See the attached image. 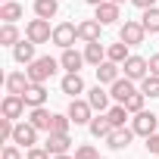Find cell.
<instances>
[{
    "label": "cell",
    "instance_id": "cell-27",
    "mask_svg": "<svg viewBox=\"0 0 159 159\" xmlns=\"http://www.w3.org/2000/svg\"><path fill=\"white\" fill-rule=\"evenodd\" d=\"M22 41V34H19V28H16V22H3L0 25V47H16Z\"/></svg>",
    "mask_w": 159,
    "mask_h": 159
},
{
    "label": "cell",
    "instance_id": "cell-6",
    "mask_svg": "<svg viewBox=\"0 0 159 159\" xmlns=\"http://www.w3.org/2000/svg\"><path fill=\"white\" fill-rule=\"evenodd\" d=\"M75 41H78V22H56L53 25L50 44H56L59 50H69V47H75Z\"/></svg>",
    "mask_w": 159,
    "mask_h": 159
},
{
    "label": "cell",
    "instance_id": "cell-12",
    "mask_svg": "<svg viewBox=\"0 0 159 159\" xmlns=\"http://www.w3.org/2000/svg\"><path fill=\"white\" fill-rule=\"evenodd\" d=\"M88 103L94 106V112H106V109L112 106V94L106 91V84H100V81H97V84L88 91Z\"/></svg>",
    "mask_w": 159,
    "mask_h": 159
},
{
    "label": "cell",
    "instance_id": "cell-35",
    "mask_svg": "<svg viewBox=\"0 0 159 159\" xmlns=\"http://www.w3.org/2000/svg\"><path fill=\"white\" fill-rule=\"evenodd\" d=\"M0 159H25V156H22V147L10 140V143L3 147V153H0Z\"/></svg>",
    "mask_w": 159,
    "mask_h": 159
},
{
    "label": "cell",
    "instance_id": "cell-11",
    "mask_svg": "<svg viewBox=\"0 0 159 159\" xmlns=\"http://www.w3.org/2000/svg\"><path fill=\"white\" fill-rule=\"evenodd\" d=\"M94 19L106 28V25H116L119 19H122V3H112V0H106V3H100V7H94Z\"/></svg>",
    "mask_w": 159,
    "mask_h": 159
},
{
    "label": "cell",
    "instance_id": "cell-16",
    "mask_svg": "<svg viewBox=\"0 0 159 159\" xmlns=\"http://www.w3.org/2000/svg\"><path fill=\"white\" fill-rule=\"evenodd\" d=\"M28 122H31L38 131L50 134V128H53V112H50L47 106H34V109H28Z\"/></svg>",
    "mask_w": 159,
    "mask_h": 159
},
{
    "label": "cell",
    "instance_id": "cell-28",
    "mask_svg": "<svg viewBox=\"0 0 159 159\" xmlns=\"http://www.w3.org/2000/svg\"><path fill=\"white\" fill-rule=\"evenodd\" d=\"M128 56H131V47H128L125 41H116V44H106V59H112V62H119V66H122V62H125Z\"/></svg>",
    "mask_w": 159,
    "mask_h": 159
},
{
    "label": "cell",
    "instance_id": "cell-17",
    "mask_svg": "<svg viewBox=\"0 0 159 159\" xmlns=\"http://www.w3.org/2000/svg\"><path fill=\"white\" fill-rule=\"evenodd\" d=\"M3 84H7V94H25L28 88H31V78H28V72H10L7 78H3Z\"/></svg>",
    "mask_w": 159,
    "mask_h": 159
},
{
    "label": "cell",
    "instance_id": "cell-22",
    "mask_svg": "<svg viewBox=\"0 0 159 159\" xmlns=\"http://www.w3.org/2000/svg\"><path fill=\"white\" fill-rule=\"evenodd\" d=\"M44 147H47V153H50V156H59V153H69L72 137H69V134H56V131H50V134H47V140H44Z\"/></svg>",
    "mask_w": 159,
    "mask_h": 159
},
{
    "label": "cell",
    "instance_id": "cell-43",
    "mask_svg": "<svg viewBox=\"0 0 159 159\" xmlns=\"http://www.w3.org/2000/svg\"><path fill=\"white\" fill-rule=\"evenodd\" d=\"M100 159H106V156H100Z\"/></svg>",
    "mask_w": 159,
    "mask_h": 159
},
{
    "label": "cell",
    "instance_id": "cell-34",
    "mask_svg": "<svg viewBox=\"0 0 159 159\" xmlns=\"http://www.w3.org/2000/svg\"><path fill=\"white\" fill-rule=\"evenodd\" d=\"M13 131H16V122L3 116V119H0V140H3V143H10V140H13Z\"/></svg>",
    "mask_w": 159,
    "mask_h": 159
},
{
    "label": "cell",
    "instance_id": "cell-15",
    "mask_svg": "<svg viewBox=\"0 0 159 159\" xmlns=\"http://www.w3.org/2000/svg\"><path fill=\"white\" fill-rule=\"evenodd\" d=\"M34 50H38V44H34V41H28V38H22V41L13 47V59H16L19 66H28V62H34V59H38V53H34Z\"/></svg>",
    "mask_w": 159,
    "mask_h": 159
},
{
    "label": "cell",
    "instance_id": "cell-10",
    "mask_svg": "<svg viewBox=\"0 0 159 159\" xmlns=\"http://www.w3.org/2000/svg\"><path fill=\"white\" fill-rule=\"evenodd\" d=\"M59 91H62L69 100H72V97H81V94H88L81 72H66V75H62V81H59Z\"/></svg>",
    "mask_w": 159,
    "mask_h": 159
},
{
    "label": "cell",
    "instance_id": "cell-32",
    "mask_svg": "<svg viewBox=\"0 0 159 159\" xmlns=\"http://www.w3.org/2000/svg\"><path fill=\"white\" fill-rule=\"evenodd\" d=\"M140 91L153 100V97H159V75H147L143 81H140Z\"/></svg>",
    "mask_w": 159,
    "mask_h": 159
},
{
    "label": "cell",
    "instance_id": "cell-13",
    "mask_svg": "<svg viewBox=\"0 0 159 159\" xmlns=\"http://www.w3.org/2000/svg\"><path fill=\"white\" fill-rule=\"evenodd\" d=\"M25 109H28V106H25V100H22L19 94H7L3 103H0V112H3L7 119H13V122H19V119L25 116Z\"/></svg>",
    "mask_w": 159,
    "mask_h": 159
},
{
    "label": "cell",
    "instance_id": "cell-26",
    "mask_svg": "<svg viewBox=\"0 0 159 159\" xmlns=\"http://www.w3.org/2000/svg\"><path fill=\"white\" fill-rule=\"evenodd\" d=\"M31 10H34V16H41V19H56V16H59V0H34Z\"/></svg>",
    "mask_w": 159,
    "mask_h": 159
},
{
    "label": "cell",
    "instance_id": "cell-3",
    "mask_svg": "<svg viewBox=\"0 0 159 159\" xmlns=\"http://www.w3.org/2000/svg\"><path fill=\"white\" fill-rule=\"evenodd\" d=\"M119 41H125L128 47H140V44L147 41L143 22H140V19H125V22L119 25Z\"/></svg>",
    "mask_w": 159,
    "mask_h": 159
},
{
    "label": "cell",
    "instance_id": "cell-5",
    "mask_svg": "<svg viewBox=\"0 0 159 159\" xmlns=\"http://www.w3.org/2000/svg\"><path fill=\"white\" fill-rule=\"evenodd\" d=\"M122 75L140 84L143 78L150 75V59H147V56H137V53H131V56H128V59L122 62Z\"/></svg>",
    "mask_w": 159,
    "mask_h": 159
},
{
    "label": "cell",
    "instance_id": "cell-31",
    "mask_svg": "<svg viewBox=\"0 0 159 159\" xmlns=\"http://www.w3.org/2000/svg\"><path fill=\"white\" fill-rule=\"evenodd\" d=\"M72 125H75V122L69 119V112H53V128H50V131H56V134H69Z\"/></svg>",
    "mask_w": 159,
    "mask_h": 159
},
{
    "label": "cell",
    "instance_id": "cell-19",
    "mask_svg": "<svg viewBox=\"0 0 159 159\" xmlns=\"http://www.w3.org/2000/svg\"><path fill=\"white\" fill-rule=\"evenodd\" d=\"M59 66H62L66 72H81V66H88V59H84V50H81V53H78L75 47L62 50V53H59Z\"/></svg>",
    "mask_w": 159,
    "mask_h": 159
},
{
    "label": "cell",
    "instance_id": "cell-8",
    "mask_svg": "<svg viewBox=\"0 0 159 159\" xmlns=\"http://www.w3.org/2000/svg\"><path fill=\"white\" fill-rule=\"evenodd\" d=\"M38 137H41V131H38V128H34L28 119H25V122H22V119L16 122V131H13V143H19L22 150H31V147H38Z\"/></svg>",
    "mask_w": 159,
    "mask_h": 159
},
{
    "label": "cell",
    "instance_id": "cell-25",
    "mask_svg": "<svg viewBox=\"0 0 159 159\" xmlns=\"http://www.w3.org/2000/svg\"><path fill=\"white\" fill-rule=\"evenodd\" d=\"M22 16H25L22 3H16V0H3V3H0V19L3 22H19Z\"/></svg>",
    "mask_w": 159,
    "mask_h": 159
},
{
    "label": "cell",
    "instance_id": "cell-9",
    "mask_svg": "<svg viewBox=\"0 0 159 159\" xmlns=\"http://www.w3.org/2000/svg\"><path fill=\"white\" fill-rule=\"evenodd\" d=\"M134 137H137V134H134V128H131V125H119V128H112V131H109L106 147H109V150H128Z\"/></svg>",
    "mask_w": 159,
    "mask_h": 159
},
{
    "label": "cell",
    "instance_id": "cell-41",
    "mask_svg": "<svg viewBox=\"0 0 159 159\" xmlns=\"http://www.w3.org/2000/svg\"><path fill=\"white\" fill-rule=\"evenodd\" d=\"M53 159H75V156H69V153H59V156H53Z\"/></svg>",
    "mask_w": 159,
    "mask_h": 159
},
{
    "label": "cell",
    "instance_id": "cell-21",
    "mask_svg": "<svg viewBox=\"0 0 159 159\" xmlns=\"http://www.w3.org/2000/svg\"><path fill=\"white\" fill-rule=\"evenodd\" d=\"M100 31H103V25L97 19H81V22H78V41H81V44L100 41Z\"/></svg>",
    "mask_w": 159,
    "mask_h": 159
},
{
    "label": "cell",
    "instance_id": "cell-7",
    "mask_svg": "<svg viewBox=\"0 0 159 159\" xmlns=\"http://www.w3.org/2000/svg\"><path fill=\"white\" fill-rule=\"evenodd\" d=\"M128 125L134 128V134H137V137H150V134H156V128H159V116H156V112L140 109V112H134V116H131V122H128Z\"/></svg>",
    "mask_w": 159,
    "mask_h": 159
},
{
    "label": "cell",
    "instance_id": "cell-42",
    "mask_svg": "<svg viewBox=\"0 0 159 159\" xmlns=\"http://www.w3.org/2000/svg\"><path fill=\"white\" fill-rule=\"evenodd\" d=\"M112 3H125V0H112Z\"/></svg>",
    "mask_w": 159,
    "mask_h": 159
},
{
    "label": "cell",
    "instance_id": "cell-37",
    "mask_svg": "<svg viewBox=\"0 0 159 159\" xmlns=\"http://www.w3.org/2000/svg\"><path fill=\"white\" fill-rule=\"evenodd\" d=\"M143 140H147V143H143L147 153H150V156H159V134H150V137H143Z\"/></svg>",
    "mask_w": 159,
    "mask_h": 159
},
{
    "label": "cell",
    "instance_id": "cell-24",
    "mask_svg": "<svg viewBox=\"0 0 159 159\" xmlns=\"http://www.w3.org/2000/svg\"><path fill=\"white\" fill-rule=\"evenodd\" d=\"M84 59H88V66H100L103 59H106V44L103 41H91V44H84Z\"/></svg>",
    "mask_w": 159,
    "mask_h": 159
},
{
    "label": "cell",
    "instance_id": "cell-39",
    "mask_svg": "<svg viewBox=\"0 0 159 159\" xmlns=\"http://www.w3.org/2000/svg\"><path fill=\"white\" fill-rule=\"evenodd\" d=\"M150 75H159V53L150 56Z\"/></svg>",
    "mask_w": 159,
    "mask_h": 159
},
{
    "label": "cell",
    "instance_id": "cell-2",
    "mask_svg": "<svg viewBox=\"0 0 159 159\" xmlns=\"http://www.w3.org/2000/svg\"><path fill=\"white\" fill-rule=\"evenodd\" d=\"M25 38L34 41V44H50V41H53V25H50V19H41V16L28 19V22H25Z\"/></svg>",
    "mask_w": 159,
    "mask_h": 159
},
{
    "label": "cell",
    "instance_id": "cell-1",
    "mask_svg": "<svg viewBox=\"0 0 159 159\" xmlns=\"http://www.w3.org/2000/svg\"><path fill=\"white\" fill-rule=\"evenodd\" d=\"M59 69H62V66H59V59H53V56H38L34 62L25 66V72H28V78H31L34 84H47Z\"/></svg>",
    "mask_w": 159,
    "mask_h": 159
},
{
    "label": "cell",
    "instance_id": "cell-20",
    "mask_svg": "<svg viewBox=\"0 0 159 159\" xmlns=\"http://www.w3.org/2000/svg\"><path fill=\"white\" fill-rule=\"evenodd\" d=\"M112 128H116V125L109 122V116H106V112H97V116L91 119V125H88V131H91V137H97V140H106Z\"/></svg>",
    "mask_w": 159,
    "mask_h": 159
},
{
    "label": "cell",
    "instance_id": "cell-33",
    "mask_svg": "<svg viewBox=\"0 0 159 159\" xmlns=\"http://www.w3.org/2000/svg\"><path fill=\"white\" fill-rule=\"evenodd\" d=\"M75 159H100V150L94 143H78L75 147Z\"/></svg>",
    "mask_w": 159,
    "mask_h": 159
},
{
    "label": "cell",
    "instance_id": "cell-14",
    "mask_svg": "<svg viewBox=\"0 0 159 159\" xmlns=\"http://www.w3.org/2000/svg\"><path fill=\"white\" fill-rule=\"evenodd\" d=\"M134 91H137V81H131V78H125V75L119 78V81H112V84H109L112 103H125V100H128V97H131Z\"/></svg>",
    "mask_w": 159,
    "mask_h": 159
},
{
    "label": "cell",
    "instance_id": "cell-18",
    "mask_svg": "<svg viewBox=\"0 0 159 159\" xmlns=\"http://www.w3.org/2000/svg\"><path fill=\"white\" fill-rule=\"evenodd\" d=\"M119 78H122V66L119 62H112V59H103L100 66H97V81L100 84H112V81H119Z\"/></svg>",
    "mask_w": 159,
    "mask_h": 159
},
{
    "label": "cell",
    "instance_id": "cell-30",
    "mask_svg": "<svg viewBox=\"0 0 159 159\" xmlns=\"http://www.w3.org/2000/svg\"><path fill=\"white\" fill-rule=\"evenodd\" d=\"M147 100H150V97H147V94H143V91L137 88V91H134V94H131V97L125 100V106H128V112L134 116V112H140V109H143V103H147Z\"/></svg>",
    "mask_w": 159,
    "mask_h": 159
},
{
    "label": "cell",
    "instance_id": "cell-23",
    "mask_svg": "<svg viewBox=\"0 0 159 159\" xmlns=\"http://www.w3.org/2000/svg\"><path fill=\"white\" fill-rule=\"evenodd\" d=\"M47 97H50L47 88H44V84H34V81H31V88L22 94V100H25L28 109H34V106H47Z\"/></svg>",
    "mask_w": 159,
    "mask_h": 159
},
{
    "label": "cell",
    "instance_id": "cell-36",
    "mask_svg": "<svg viewBox=\"0 0 159 159\" xmlns=\"http://www.w3.org/2000/svg\"><path fill=\"white\" fill-rule=\"evenodd\" d=\"M25 159H53V156L47 153V147H31L25 150Z\"/></svg>",
    "mask_w": 159,
    "mask_h": 159
},
{
    "label": "cell",
    "instance_id": "cell-4",
    "mask_svg": "<svg viewBox=\"0 0 159 159\" xmlns=\"http://www.w3.org/2000/svg\"><path fill=\"white\" fill-rule=\"evenodd\" d=\"M66 112H69V119L75 122V128H78V125H91V119L97 116L94 106L88 103V97H72L69 106H66Z\"/></svg>",
    "mask_w": 159,
    "mask_h": 159
},
{
    "label": "cell",
    "instance_id": "cell-40",
    "mask_svg": "<svg viewBox=\"0 0 159 159\" xmlns=\"http://www.w3.org/2000/svg\"><path fill=\"white\" fill-rule=\"evenodd\" d=\"M84 3H91V7H100V3H106V0H84Z\"/></svg>",
    "mask_w": 159,
    "mask_h": 159
},
{
    "label": "cell",
    "instance_id": "cell-38",
    "mask_svg": "<svg viewBox=\"0 0 159 159\" xmlns=\"http://www.w3.org/2000/svg\"><path fill=\"white\" fill-rule=\"evenodd\" d=\"M131 3H134V7H137V10L143 13V10H150V7H156V0H131Z\"/></svg>",
    "mask_w": 159,
    "mask_h": 159
},
{
    "label": "cell",
    "instance_id": "cell-29",
    "mask_svg": "<svg viewBox=\"0 0 159 159\" xmlns=\"http://www.w3.org/2000/svg\"><path fill=\"white\" fill-rule=\"evenodd\" d=\"M140 22H143L147 34H159V7H150V10H143Z\"/></svg>",
    "mask_w": 159,
    "mask_h": 159
}]
</instances>
